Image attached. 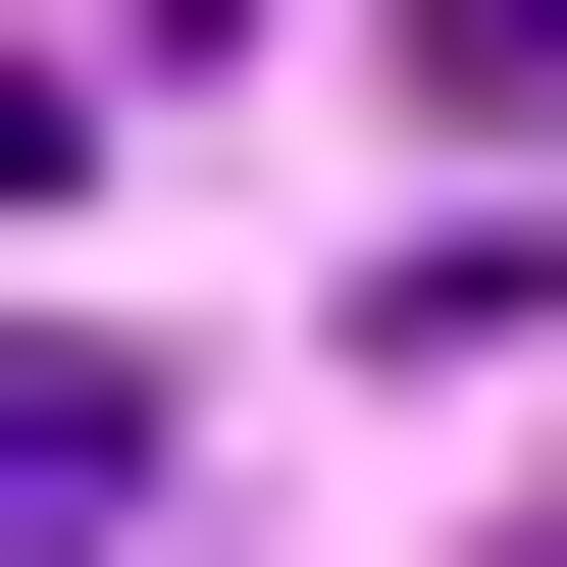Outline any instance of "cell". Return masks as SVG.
<instances>
[{
  "mask_svg": "<svg viewBox=\"0 0 567 567\" xmlns=\"http://www.w3.org/2000/svg\"><path fill=\"white\" fill-rule=\"evenodd\" d=\"M0 567H155V361L104 310H0Z\"/></svg>",
  "mask_w": 567,
  "mask_h": 567,
  "instance_id": "obj_1",
  "label": "cell"
},
{
  "mask_svg": "<svg viewBox=\"0 0 567 567\" xmlns=\"http://www.w3.org/2000/svg\"><path fill=\"white\" fill-rule=\"evenodd\" d=\"M413 104H464V155H567V0H413Z\"/></svg>",
  "mask_w": 567,
  "mask_h": 567,
  "instance_id": "obj_2",
  "label": "cell"
}]
</instances>
